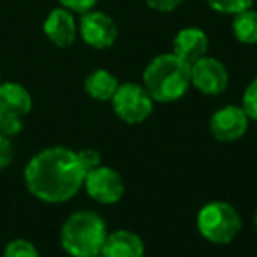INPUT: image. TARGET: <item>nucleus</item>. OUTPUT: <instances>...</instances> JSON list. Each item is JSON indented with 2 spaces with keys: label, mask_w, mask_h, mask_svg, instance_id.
Masks as SVG:
<instances>
[{
  "label": "nucleus",
  "mask_w": 257,
  "mask_h": 257,
  "mask_svg": "<svg viewBox=\"0 0 257 257\" xmlns=\"http://www.w3.org/2000/svg\"><path fill=\"white\" fill-rule=\"evenodd\" d=\"M25 185L34 197L50 204L72 199L85 182V171L74 150L50 147L37 152L23 171Z\"/></svg>",
  "instance_id": "nucleus-1"
},
{
  "label": "nucleus",
  "mask_w": 257,
  "mask_h": 257,
  "mask_svg": "<svg viewBox=\"0 0 257 257\" xmlns=\"http://www.w3.org/2000/svg\"><path fill=\"white\" fill-rule=\"evenodd\" d=\"M143 86L155 102H175L190 86V64L173 51L157 55L145 69Z\"/></svg>",
  "instance_id": "nucleus-2"
},
{
  "label": "nucleus",
  "mask_w": 257,
  "mask_h": 257,
  "mask_svg": "<svg viewBox=\"0 0 257 257\" xmlns=\"http://www.w3.org/2000/svg\"><path fill=\"white\" fill-rule=\"evenodd\" d=\"M107 225L99 213L81 210L72 213L60 229V245L71 257L100 255Z\"/></svg>",
  "instance_id": "nucleus-3"
},
{
  "label": "nucleus",
  "mask_w": 257,
  "mask_h": 257,
  "mask_svg": "<svg viewBox=\"0 0 257 257\" xmlns=\"http://www.w3.org/2000/svg\"><path fill=\"white\" fill-rule=\"evenodd\" d=\"M196 225L199 234L210 243L227 245L241 231V217L225 201H211L199 210Z\"/></svg>",
  "instance_id": "nucleus-4"
},
{
  "label": "nucleus",
  "mask_w": 257,
  "mask_h": 257,
  "mask_svg": "<svg viewBox=\"0 0 257 257\" xmlns=\"http://www.w3.org/2000/svg\"><path fill=\"white\" fill-rule=\"evenodd\" d=\"M154 102L152 95L147 92L143 85L140 83H121L118 85L111 106L113 111L121 121L131 125L143 123L154 113Z\"/></svg>",
  "instance_id": "nucleus-5"
},
{
  "label": "nucleus",
  "mask_w": 257,
  "mask_h": 257,
  "mask_svg": "<svg viewBox=\"0 0 257 257\" xmlns=\"http://www.w3.org/2000/svg\"><path fill=\"white\" fill-rule=\"evenodd\" d=\"M78 34L83 43L95 50H107L118 39V27L109 15L102 11L83 13L78 23Z\"/></svg>",
  "instance_id": "nucleus-6"
},
{
  "label": "nucleus",
  "mask_w": 257,
  "mask_h": 257,
  "mask_svg": "<svg viewBox=\"0 0 257 257\" xmlns=\"http://www.w3.org/2000/svg\"><path fill=\"white\" fill-rule=\"evenodd\" d=\"M83 187L86 194L100 204L118 203L125 192V182L121 175L107 166H99L93 171L86 173Z\"/></svg>",
  "instance_id": "nucleus-7"
},
{
  "label": "nucleus",
  "mask_w": 257,
  "mask_h": 257,
  "mask_svg": "<svg viewBox=\"0 0 257 257\" xmlns=\"http://www.w3.org/2000/svg\"><path fill=\"white\" fill-rule=\"evenodd\" d=\"M190 85L204 95H220L227 90L229 72L220 60L206 55L190 65Z\"/></svg>",
  "instance_id": "nucleus-8"
},
{
  "label": "nucleus",
  "mask_w": 257,
  "mask_h": 257,
  "mask_svg": "<svg viewBox=\"0 0 257 257\" xmlns=\"http://www.w3.org/2000/svg\"><path fill=\"white\" fill-rule=\"evenodd\" d=\"M250 118L241 106H225L210 118V133L220 143H231L245 136Z\"/></svg>",
  "instance_id": "nucleus-9"
},
{
  "label": "nucleus",
  "mask_w": 257,
  "mask_h": 257,
  "mask_svg": "<svg viewBox=\"0 0 257 257\" xmlns=\"http://www.w3.org/2000/svg\"><path fill=\"white\" fill-rule=\"evenodd\" d=\"M43 32L57 48H71L78 37V23L74 13L65 8H55L43 23Z\"/></svg>",
  "instance_id": "nucleus-10"
},
{
  "label": "nucleus",
  "mask_w": 257,
  "mask_h": 257,
  "mask_svg": "<svg viewBox=\"0 0 257 257\" xmlns=\"http://www.w3.org/2000/svg\"><path fill=\"white\" fill-rule=\"evenodd\" d=\"M208 48H210V41L206 32L197 27H185L173 39V53L190 65L199 58L206 57Z\"/></svg>",
  "instance_id": "nucleus-11"
},
{
  "label": "nucleus",
  "mask_w": 257,
  "mask_h": 257,
  "mask_svg": "<svg viewBox=\"0 0 257 257\" xmlns=\"http://www.w3.org/2000/svg\"><path fill=\"white\" fill-rule=\"evenodd\" d=\"M102 257H145V243L140 234L128 231V229H118V231L107 232L106 241L100 250Z\"/></svg>",
  "instance_id": "nucleus-12"
},
{
  "label": "nucleus",
  "mask_w": 257,
  "mask_h": 257,
  "mask_svg": "<svg viewBox=\"0 0 257 257\" xmlns=\"http://www.w3.org/2000/svg\"><path fill=\"white\" fill-rule=\"evenodd\" d=\"M0 107L4 113L23 118L32 111V95L22 83H0Z\"/></svg>",
  "instance_id": "nucleus-13"
},
{
  "label": "nucleus",
  "mask_w": 257,
  "mask_h": 257,
  "mask_svg": "<svg viewBox=\"0 0 257 257\" xmlns=\"http://www.w3.org/2000/svg\"><path fill=\"white\" fill-rule=\"evenodd\" d=\"M118 85L116 76L106 69H97L85 78V92L95 100H111Z\"/></svg>",
  "instance_id": "nucleus-14"
},
{
  "label": "nucleus",
  "mask_w": 257,
  "mask_h": 257,
  "mask_svg": "<svg viewBox=\"0 0 257 257\" xmlns=\"http://www.w3.org/2000/svg\"><path fill=\"white\" fill-rule=\"evenodd\" d=\"M232 34L241 44H257V11L246 9L232 16Z\"/></svg>",
  "instance_id": "nucleus-15"
},
{
  "label": "nucleus",
  "mask_w": 257,
  "mask_h": 257,
  "mask_svg": "<svg viewBox=\"0 0 257 257\" xmlns=\"http://www.w3.org/2000/svg\"><path fill=\"white\" fill-rule=\"evenodd\" d=\"M210 9H213L218 15L234 16L241 11H246L253 6V0H206Z\"/></svg>",
  "instance_id": "nucleus-16"
},
{
  "label": "nucleus",
  "mask_w": 257,
  "mask_h": 257,
  "mask_svg": "<svg viewBox=\"0 0 257 257\" xmlns=\"http://www.w3.org/2000/svg\"><path fill=\"white\" fill-rule=\"evenodd\" d=\"M2 257H39V250L29 239L16 238L6 245Z\"/></svg>",
  "instance_id": "nucleus-17"
},
{
  "label": "nucleus",
  "mask_w": 257,
  "mask_h": 257,
  "mask_svg": "<svg viewBox=\"0 0 257 257\" xmlns=\"http://www.w3.org/2000/svg\"><path fill=\"white\" fill-rule=\"evenodd\" d=\"M241 107L245 109L246 116L250 120L257 121V78H253L243 92Z\"/></svg>",
  "instance_id": "nucleus-18"
},
{
  "label": "nucleus",
  "mask_w": 257,
  "mask_h": 257,
  "mask_svg": "<svg viewBox=\"0 0 257 257\" xmlns=\"http://www.w3.org/2000/svg\"><path fill=\"white\" fill-rule=\"evenodd\" d=\"M76 155H78V161H79V164H81L85 175L93 171L95 168H99V166H102L100 164V154L95 148H83V150L76 152Z\"/></svg>",
  "instance_id": "nucleus-19"
},
{
  "label": "nucleus",
  "mask_w": 257,
  "mask_h": 257,
  "mask_svg": "<svg viewBox=\"0 0 257 257\" xmlns=\"http://www.w3.org/2000/svg\"><path fill=\"white\" fill-rule=\"evenodd\" d=\"M13 157H15V150H13L11 138L0 134V171H4L11 164Z\"/></svg>",
  "instance_id": "nucleus-20"
},
{
  "label": "nucleus",
  "mask_w": 257,
  "mask_h": 257,
  "mask_svg": "<svg viewBox=\"0 0 257 257\" xmlns=\"http://www.w3.org/2000/svg\"><path fill=\"white\" fill-rule=\"evenodd\" d=\"M62 8L69 9L71 13H78V15H83V13H88L95 8V4L99 0H58Z\"/></svg>",
  "instance_id": "nucleus-21"
},
{
  "label": "nucleus",
  "mask_w": 257,
  "mask_h": 257,
  "mask_svg": "<svg viewBox=\"0 0 257 257\" xmlns=\"http://www.w3.org/2000/svg\"><path fill=\"white\" fill-rule=\"evenodd\" d=\"M150 9L157 13H171L183 4V0H145Z\"/></svg>",
  "instance_id": "nucleus-22"
},
{
  "label": "nucleus",
  "mask_w": 257,
  "mask_h": 257,
  "mask_svg": "<svg viewBox=\"0 0 257 257\" xmlns=\"http://www.w3.org/2000/svg\"><path fill=\"white\" fill-rule=\"evenodd\" d=\"M4 118H6V113L2 111V107H0V127H2V121H4Z\"/></svg>",
  "instance_id": "nucleus-23"
},
{
  "label": "nucleus",
  "mask_w": 257,
  "mask_h": 257,
  "mask_svg": "<svg viewBox=\"0 0 257 257\" xmlns=\"http://www.w3.org/2000/svg\"><path fill=\"white\" fill-rule=\"evenodd\" d=\"M253 225H255V229H257V211H255V215H253Z\"/></svg>",
  "instance_id": "nucleus-24"
},
{
  "label": "nucleus",
  "mask_w": 257,
  "mask_h": 257,
  "mask_svg": "<svg viewBox=\"0 0 257 257\" xmlns=\"http://www.w3.org/2000/svg\"><path fill=\"white\" fill-rule=\"evenodd\" d=\"M93 257H102V255H93Z\"/></svg>",
  "instance_id": "nucleus-25"
},
{
  "label": "nucleus",
  "mask_w": 257,
  "mask_h": 257,
  "mask_svg": "<svg viewBox=\"0 0 257 257\" xmlns=\"http://www.w3.org/2000/svg\"><path fill=\"white\" fill-rule=\"evenodd\" d=\"M0 83H2V81H0Z\"/></svg>",
  "instance_id": "nucleus-26"
}]
</instances>
